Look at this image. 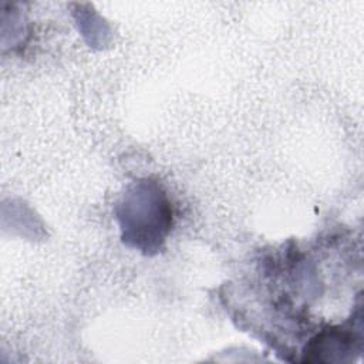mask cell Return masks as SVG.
<instances>
[{
    "instance_id": "6da1fadb",
    "label": "cell",
    "mask_w": 364,
    "mask_h": 364,
    "mask_svg": "<svg viewBox=\"0 0 364 364\" xmlns=\"http://www.w3.org/2000/svg\"><path fill=\"white\" fill-rule=\"evenodd\" d=\"M117 216L124 242L148 253L159 249L172 225V212L165 193L149 181L129 186L118 203Z\"/></svg>"
},
{
    "instance_id": "7a4b0ae2",
    "label": "cell",
    "mask_w": 364,
    "mask_h": 364,
    "mask_svg": "<svg viewBox=\"0 0 364 364\" xmlns=\"http://www.w3.org/2000/svg\"><path fill=\"white\" fill-rule=\"evenodd\" d=\"M355 337L340 328H328L310 340L304 350L303 361L307 363H327L344 361L348 353H353Z\"/></svg>"
}]
</instances>
